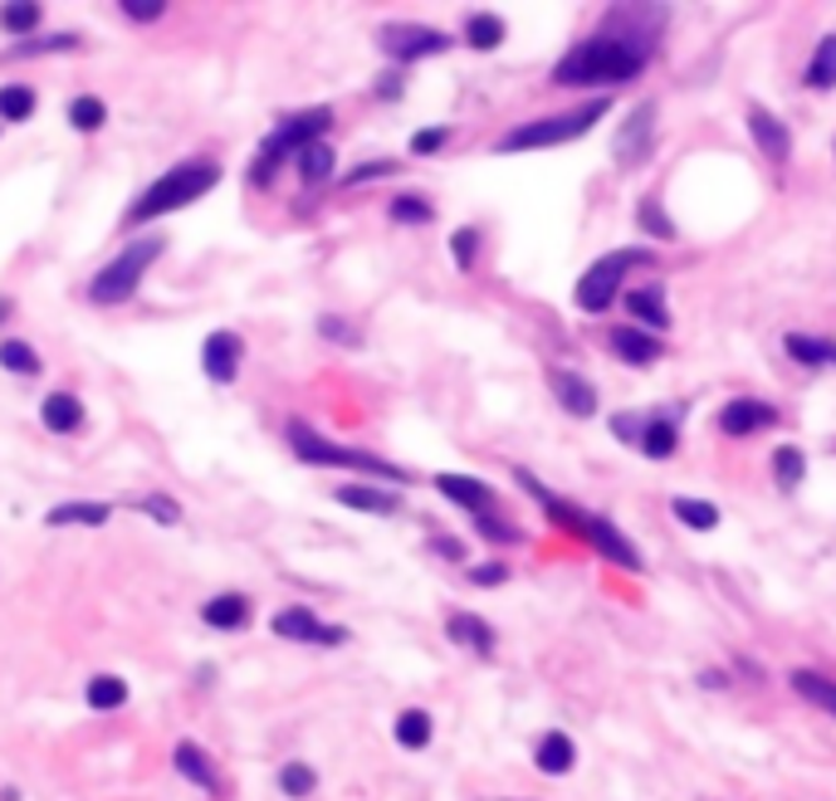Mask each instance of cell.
Returning a JSON list of instances; mask_svg holds the SVG:
<instances>
[{
  "mask_svg": "<svg viewBox=\"0 0 836 801\" xmlns=\"http://www.w3.org/2000/svg\"><path fill=\"white\" fill-rule=\"evenodd\" d=\"M641 69H646L641 39H626V35H616V30H607V35H592V39H582V45H572L568 55L553 65V83H588V89H597V83L641 79Z\"/></svg>",
  "mask_w": 836,
  "mask_h": 801,
  "instance_id": "obj_1",
  "label": "cell"
},
{
  "mask_svg": "<svg viewBox=\"0 0 836 801\" xmlns=\"http://www.w3.org/2000/svg\"><path fill=\"white\" fill-rule=\"evenodd\" d=\"M216 186H221V166H216L211 156H191V162L172 166L162 182H152L148 191L132 200L128 225H142V220H152V216H172V210L191 206V200H201L206 191H216Z\"/></svg>",
  "mask_w": 836,
  "mask_h": 801,
  "instance_id": "obj_2",
  "label": "cell"
},
{
  "mask_svg": "<svg viewBox=\"0 0 836 801\" xmlns=\"http://www.w3.org/2000/svg\"><path fill=\"white\" fill-rule=\"evenodd\" d=\"M612 98H588L578 103L572 113H553V118H538V123H524V128L504 132L499 137V152H533V147H558V142H578L582 132H592L602 118H607Z\"/></svg>",
  "mask_w": 836,
  "mask_h": 801,
  "instance_id": "obj_3",
  "label": "cell"
},
{
  "mask_svg": "<svg viewBox=\"0 0 836 801\" xmlns=\"http://www.w3.org/2000/svg\"><path fill=\"white\" fill-rule=\"evenodd\" d=\"M328 128H333V108H304V113H294V118H285L275 132H269V142L259 147L249 182H255V186L275 182L279 162H285V156H299L313 142H323V132H328Z\"/></svg>",
  "mask_w": 836,
  "mask_h": 801,
  "instance_id": "obj_4",
  "label": "cell"
},
{
  "mask_svg": "<svg viewBox=\"0 0 836 801\" xmlns=\"http://www.w3.org/2000/svg\"><path fill=\"white\" fill-rule=\"evenodd\" d=\"M162 249H166V240L162 235H152V240H132L123 255H113L108 265H103L98 274H93V283H89V299L93 303H128L132 293H138V283H142V274H148L156 259H162Z\"/></svg>",
  "mask_w": 836,
  "mask_h": 801,
  "instance_id": "obj_5",
  "label": "cell"
},
{
  "mask_svg": "<svg viewBox=\"0 0 836 801\" xmlns=\"http://www.w3.org/2000/svg\"><path fill=\"white\" fill-rule=\"evenodd\" d=\"M289 445H294V455L309 460V465H342V469L378 474V479H406V469L386 465V460L368 455V450H348V445H338V440H323L313 426H304V420H289Z\"/></svg>",
  "mask_w": 836,
  "mask_h": 801,
  "instance_id": "obj_6",
  "label": "cell"
},
{
  "mask_svg": "<svg viewBox=\"0 0 836 801\" xmlns=\"http://www.w3.org/2000/svg\"><path fill=\"white\" fill-rule=\"evenodd\" d=\"M636 265H651V249H612V255H602L597 265H592L588 274L578 279V309L582 313H607L612 303H616V293H622V279L631 274Z\"/></svg>",
  "mask_w": 836,
  "mask_h": 801,
  "instance_id": "obj_7",
  "label": "cell"
},
{
  "mask_svg": "<svg viewBox=\"0 0 836 801\" xmlns=\"http://www.w3.org/2000/svg\"><path fill=\"white\" fill-rule=\"evenodd\" d=\"M378 45L386 49V59L396 65H416V59H431V55H445L455 45L445 30H431V25H416V20H392V25L378 30Z\"/></svg>",
  "mask_w": 836,
  "mask_h": 801,
  "instance_id": "obj_8",
  "label": "cell"
},
{
  "mask_svg": "<svg viewBox=\"0 0 836 801\" xmlns=\"http://www.w3.org/2000/svg\"><path fill=\"white\" fill-rule=\"evenodd\" d=\"M582 543H592L602 557H612V562L626 567V572H641V567H646V557L636 553V543L616 529L607 513H588V509H582Z\"/></svg>",
  "mask_w": 836,
  "mask_h": 801,
  "instance_id": "obj_9",
  "label": "cell"
},
{
  "mask_svg": "<svg viewBox=\"0 0 836 801\" xmlns=\"http://www.w3.org/2000/svg\"><path fill=\"white\" fill-rule=\"evenodd\" d=\"M275 636H285V640H304V646H342L348 640V630L342 626H323L313 611L304 606H285L275 616Z\"/></svg>",
  "mask_w": 836,
  "mask_h": 801,
  "instance_id": "obj_10",
  "label": "cell"
},
{
  "mask_svg": "<svg viewBox=\"0 0 836 801\" xmlns=\"http://www.w3.org/2000/svg\"><path fill=\"white\" fill-rule=\"evenodd\" d=\"M773 420H778V410L758 396H734V400H724V410H719V430H724L729 440L754 436V430L773 426Z\"/></svg>",
  "mask_w": 836,
  "mask_h": 801,
  "instance_id": "obj_11",
  "label": "cell"
},
{
  "mask_svg": "<svg viewBox=\"0 0 836 801\" xmlns=\"http://www.w3.org/2000/svg\"><path fill=\"white\" fill-rule=\"evenodd\" d=\"M240 362H245V337L240 333H211L201 347V367L211 382H235Z\"/></svg>",
  "mask_w": 836,
  "mask_h": 801,
  "instance_id": "obj_12",
  "label": "cell"
},
{
  "mask_svg": "<svg viewBox=\"0 0 836 801\" xmlns=\"http://www.w3.org/2000/svg\"><path fill=\"white\" fill-rule=\"evenodd\" d=\"M548 382H553V396H558V406L568 410V416H578V420L597 416V386H592L582 372H572V367H558Z\"/></svg>",
  "mask_w": 836,
  "mask_h": 801,
  "instance_id": "obj_13",
  "label": "cell"
},
{
  "mask_svg": "<svg viewBox=\"0 0 836 801\" xmlns=\"http://www.w3.org/2000/svg\"><path fill=\"white\" fill-rule=\"evenodd\" d=\"M626 309H631L636 328H646V333H655V337L671 328V309H665V283H636V289H626Z\"/></svg>",
  "mask_w": 836,
  "mask_h": 801,
  "instance_id": "obj_14",
  "label": "cell"
},
{
  "mask_svg": "<svg viewBox=\"0 0 836 801\" xmlns=\"http://www.w3.org/2000/svg\"><path fill=\"white\" fill-rule=\"evenodd\" d=\"M607 343H612V352L622 357V362H631V367H651V362H661V357H665V343H661V337L646 333V328H636V323H622V328H612Z\"/></svg>",
  "mask_w": 836,
  "mask_h": 801,
  "instance_id": "obj_15",
  "label": "cell"
},
{
  "mask_svg": "<svg viewBox=\"0 0 836 801\" xmlns=\"http://www.w3.org/2000/svg\"><path fill=\"white\" fill-rule=\"evenodd\" d=\"M651 137H655V103H641V108L626 118V128L616 132V162L631 166L651 152Z\"/></svg>",
  "mask_w": 836,
  "mask_h": 801,
  "instance_id": "obj_16",
  "label": "cell"
},
{
  "mask_svg": "<svg viewBox=\"0 0 836 801\" xmlns=\"http://www.w3.org/2000/svg\"><path fill=\"white\" fill-rule=\"evenodd\" d=\"M748 137H754V142H758V152L768 156L773 166H788V152H792V132L782 128V123L773 118L768 108H758V103H754V108H748Z\"/></svg>",
  "mask_w": 836,
  "mask_h": 801,
  "instance_id": "obj_17",
  "label": "cell"
},
{
  "mask_svg": "<svg viewBox=\"0 0 836 801\" xmlns=\"http://www.w3.org/2000/svg\"><path fill=\"white\" fill-rule=\"evenodd\" d=\"M172 763H176V773H182L186 782H196L201 792L225 797V782H221V773H216V763H211V753H206V747L176 743V747H172Z\"/></svg>",
  "mask_w": 836,
  "mask_h": 801,
  "instance_id": "obj_18",
  "label": "cell"
},
{
  "mask_svg": "<svg viewBox=\"0 0 836 801\" xmlns=\"http://www.w3.org/2000/svg\"><path fill=\"white\" fill-rule=\"evenodd\" d=\"M436 489H441L451 503H460V509H469L475 519L495 509V489H489L485 479H475V474H436Z\"/></svg>",
  "mask_w": 836,
  "mask_h": 801,
  "instance_id": "obj_19",
  "label": "cell"
},
{
  "mask_svg": "<svg viewBox=\"0 0 836 801\" xmlns=\"http://www.w3.org/2000/svg\"><path fill=\"white\" fill-rule=\"evenodd\" d=\"M445 636L455 640V646L475 650V655H495V626L479 616H469V611H455L451 620H445Z\"/></svg>",
  "mask_w": 836,
  "mask_h": 801,
  "instance_id": "obj_20",
  "label": "cell"
},
{
  "mask_svg": "<svg viewBox=\"0 0 836 801\" xmlns=\"http://www.w3.org/2000/svg\"><path fill=\"white\" fill-rule=\"evenodd\" d=\"M338 503H348V509H358V513H378V519L402 513V499H396L392 489H372V484H342Z\"/></svg>",
  "mask_w": 836,
  "mask_h": 801,
  "instance_id": "obj_21",
  "label": "cell"
},
{
  "mask_svg": "<svg viewBox=\"0 0 836 801\" xmlns=\"http://www.w3.org/2000/svg\"><path fill=\"white\" fill-rule=\"evenodd\" d=\"M533 763H538V773L562 777V773H572V763H578V743H572L568 733H543L538 747H533Z\"/></svg>",
  "mask_w": 836,
  "mask_h": 801,
  "instance_id": "obj_22",
  "label": "cell"
},
{
  "mask_svg": "<svg viewBox=\"0 0 836 801\" xmlns=\"http://www.w3.org/2000/svg\"><path fill=\"white\" fill-rule=\"evenodd\" d=\"M675 445H681V426H675V410H661V416L646 420V436H641V455L651 460H671Z\"/></svg>",
  "mask_w": 836,
  "mask_h": 801,
  "instance_id": "obj_23",
  "label": "cell"
},
{
  "mask_svg": "<svg viewBox=\"0 0 836 801\" xmlns=\"http://www.w3.org/2000/svg\"><path fill=\"white\" fill-rule=\"evenodd\" d=\"M782 352L802 367H836V343L832 337H808V333H788L782 337Z\"/></svg>",
  "mask_w": 836,
  "mask_h": 801,
  "instance_id": "obj_24",
  "label": "cell"
},
{
  "mask_svg": "<svg viewBox=\"0 0 836 801\" xmlns=\"http://www.w3.org/2000/svg\"><path fill=\"white\" fill-rule=\"evenodd\" d=\"M201 620H206V626H216V630H240L249 620V596H240V592L211 596L201 606Z\"/></svg>",
  "mask_w": 836,
  "mask_h": 801,
  "instance_id": "obj_25",
  "label": "cell"
},
{
  "mask_svg": "<svg viewBox=\"0 0 836 801\" xmlns=\"http://www.w3.org/2000/svg\"><path fill=\"white\" fill-rule=\"evenodd\" d=\"M113 519V509L108 503H59V509H49L45 513V523L49 529H69V523H83V529H103V523Z\"/></svg>",
  "mask_w": 836,
  "mask_h": 801,
  "instance_id": "obj_26",
  "label": "cell"
},
{
  "mask_svg": "<svg viewBox=\"0 0 836 801\" xmlns=\"http://www.w3.org/2000/svg\"><path fill=\"white\" fill-rule=\"evenodd\" d=\"M39 420H45L55 436H69V430H79V420H83V406H79V396H69V392H49L45 396V406H39Z\"/></svg>",
  "mask_w": 836,
  "mask_h": 801,
  "instance_id": "obj_27",
  "label": "cell"
},
{
  "mask_svg": "<svg viewBox=\"0 0 836 801\" xmlns=\"http://www.w3.org/2000/svg\"><path fill=\"white\" fill-rule=\"evenodd\" d=\"M792 689L836 719V680H827V674H817V670H792Z\"/></svg>",
  "mask_w": 836,
  "mask_h": 801,
  "instance_id": "obj_28",
  "label": "cell"
},
{
  "mask_svg": "<svg viewBox=\"0 0 836 801\" xmlns=\"http://www.w3.org/2000/svg\"><path fill=\"white\" fill-rule=\"evenodd\" d=\"M299 162V176H304V186H323L333 176V166H338V156H333V147L328 142H313L304 147V152L294 156Z\"/></svg>",
  "mask_w": 836,
  "mask_h": 801,
  "instance_id": "obj_29",
  "label": "cell"
},
{
  "mask_svg": "<svg viewBox=\"0 0 836 801\" xmlns=\"http://www.w3.org/2000/svg\"><path fill=\"white\" fill-rule=\"evenodd\" d=\"M465 45L469 49H499L504 45V20L489 15V10H475V15L465 20Z\"/></svg>",
  "mask_w": 836,
  "mask_h": 801,
  "instance_id": "obj_30",
  "label": "cell"
},
{
  "mask_svg": "<svg viewBox=\"0 0 836 801\" xmlns=\"http://www.w3.org/2000/svg\"><path fill=\"white\" fill-rule=\"evenodd\" d=\"M123 704H128V684H123L118 674H93L89 680V709L113 713V709H123Z\"/></svg>",
  "mask_w": 836,
  "mask_h": 801,
  "instance_id": "obj_31",
  "label": "cell"
},
{
  "mask_svg": "<svg viewBox=\"0 0 836 801\" xmlns=\"http://www.w3.org/2000/svg\"><path fill=\"white\" fill-rule=\"evenodd\" d=\"M671 513L685 523V529H695V533L719 529V509L709 499H671Z\"/></svg>",
  "mask_w": 836,
  "mask_h": 801,
  "instance_id": "obj_32",
  "label": "cell"
},
{
  "mask_svg": "<svg viewBox=\"0 0 836 801\" xmlns=\"http://www.w3.org/2000/svg\"><path fill=\"white\" fill-rule=\"evenodd\" d=\"M802 79H808V89H836V35H827L817 45V55H812Z\"/></svg>",
  "mask_w": 836,
  "mask_h": 801,
  "instance_id": "obj_33",
  "label": "cell"
},
{
  "mask_svg": "<svg viewBox=\"0 0 836 801\" xmlns=\"http://www.w3.org/2000/svg\"><path fill=\"white\" fill-rule=\"evenodd\" d=\"M802 474H808V460H802L798 445H778V450H773V479H778L782 489H798Z\"/></svg>",
  "mask_w": 836,
  "mask_h": 801,
  "instance_id": "obj_34",
  "label": "cell"
},
{
  "mask_svg": "<svg viewBox=\"0 0 836 801\" xmlns=\"http://www.w3.org/2000/svg\"><path fill=\"white\" fill-rule=\"evenodd\" d=\"M30 113H35V89H30V83H5V89H0V118L25 123Z\"/></svg>",
  "mask_w": 836,
  "mask_h": 801,
  "instance_id": "obj_35",
  "label": "cell"
},
{
  "mask_svg": "<svg viewBox=\"0 0 836 801\" xmlns=\"http://www.w3.org/2000/svg\"><path fill=\"white\" fill-rule=\"evenodd\" d=\"M396 743L411 747V753L431 743V713H426V709H406L402 719H396Z\"/></svg>",
  "mask_w": 836,
  "mask_h": 801,
  "instance_id": "obj_36",
  "label": "cell"
},
{
  "mask_svg": "<svg viewBox=\"0 0 836 801\" xmlns=\"http://www.w3.org/2000/svg\"><path fill=\"white\" fill-rule=\"evenodd\" d=\"M386 216H392L396 225H431L436 210H431V200L426 196H396L392 206H386Z\"/></svg>",
  "mask_w": 836,
  "mask_h": 801,
  "instance_id": "obj_37",
  "label": "cell"
},
{
  "mask_svg": "<svg viewBox=\"0 0 836 801\" xmlns=\"http://www.w3.org/2000/svg\"><path fill=\"white\" fill-rule=\"evenodd\" d=\"M0 362H5V372H15V376H35L39 372V352L30 343H20V337L0 343Z\"/></svg>",
  "mask_w": 836,
  "mask_h": 801,
  "instance_id": "obj_38",
  "label": "cell"
},
{
  "mask_svg": "<svg viewBox=\"0 0 836 801\" xmlns=\"http://www.w3.org/2000/svg\"><path fill=\"white\" fill-rule=\"evenodd\" d=\"M0 30H10V35H35L39 30V5H30V0L0 5Z\"/></svg>",
  "mask_w": 836,
  "mask_h": 801,
  "instance_id": "obj_39",
  "label": "cell"
},
{
  "mask_svg": "<svg viewBox=\"0 0 836 801\" xmlns=\"http://www.w3.org/2000/svg\"><path fill=\"white\" fill-rule=\"evenodd\" d=\"M636 225H641L646 235H655V240H675V225L665 220L661 200H641V206H636Z\"/></svg>",
  "mask_w": 836,
  "mask_h": 801,
  "instance_id": "obj_40",
  "label": "cell"
},
{
  "mask_svg": "<svg viewBox=\"0 0 836 801\" xmlns=\"http://www.w3.org/2000/svg\"><path fill=\"white\" fill-rule=\"evenodd\" d=\"M313 787H318V773H313L309 763H289L285 773H279V792L285 797H309Z\"/></svg>",
  "mask_w": 836,
  "mask_h": 801,
  "instance_id": "obj_41",
  "label": "cell"
},
{
  "mask_svg": "<svg viewBox=\"0 0 836 801\" xmlns=\"http://www.w3.org/2000/svg\"><path fill=\"white\" fill-rule=\"evenodd\" d=\"M103 118H108V108H103L98 98H74L69 103V123H74L79 132H98Z\"/></svg>",
  "mask_w": 836,
  "mask_h": 801,
  "instance_id": "obj_42",
  "label": "cell"
},
{
  "mask_svg": "<svg viewBox=\"0 0 836 801\" xmlns=\"http://www.w3.org/2000/svg\"><path fill=\"white\" fill-rule=\"evenodd\" d=\"M451 255L460 269H475V255H479V230L475 225H460L451 235Z\"/></svg>",
  "mask_w": 836,
  "mask_h": 801,
  "instance_id": "obj_43",
  "label": "cell"
},
{
  "mask_svg": "<svg viewBox=\"0 0 836 801\" xmlns=\"http://www.w3.org/2000/svg\"><path fill=\"white\" fill-rule=\"evenodd\" d=\"M142 513H152L156 523H166V529H172V523H182V503L176 499H166V494H148V499L138 503Z\"/></svg>",
  "mask_w": 836,
  "mask_h": 801,
  "instance_id": "obj_44",
  "label": "cell"
},
{
  "mask_svg": "<svg viewBox=\"0 0 836 801\" xmlns=\"http://www.w3.org/2000/svg\"><path fill=\"white\" fill-rule=\"evenodd\" d=\"M475 533L489 537V543H519V537H524V533L514 529V523H499L495 513H479V519H475Z\"/></svg>",
  "mask_w": 836,
  "mask_h": 801,
  "instance_id": "obj_45",
  "label": "cell"
},
{
  "mask_svg": "<svg viewBox=\"0 0 836 801\" xmlns=\"http://www.w3.org/2000/svg\"><path fill=\"white\" fill-rule=\"evenodd\" d=\"M612 430H616V440H626V445H636V450H641L646 420L636 416V410H622V416H612Z\"/></svg>",
  "mask_w": 836,
  "mask_h": 801,
  "instance_id": "obj_46",
  "label": "cell"
},
{
  "mask_svg": "<svg viewBox=\"0 0 836 801\" xmlns=\"http://www.w3.org/2000/svg\"><path fill=\"white\" fill-rule=\"evenodd\" d=\"M118 10L128 20H138V25H148V20H162L166 0H118Z\"/></svg>",
  "mask_w": 836,
  "mask_h": 801,
  "instance_id": "obj_47",
  "label": "cell"
},
{
  "mask_svg": "<svg viewBox=\"0 0 836 801\" xmlns=\"http://www.w3.org/2000/svg\"><path fill=\"white\" fill-rule=\"evenodd\" d=\"M445 142H451V128H426V132L411 137V152L416 156H431V152H441Z\"/></svg>",
  "mask_w": 836,
  "mask_h": 801,
  "instance_id": "obj_48",
  "label": "cell"
},
{
  "mask_svg": "<svg viewBox=\"0 0 836 801\" xmlns=\"http://www.w3.org/2000/svg\"><path fill=\"white\" fill-rule=\"evenodd\" d=\"M392 172H396V162H362L358 172H348L342 182H348V186H362V182H378V176H392Z\"/></svg>",
  "mask_w": 836,
  "mask_h": 801,
  "instance_id": "obj_49",
  "label": "cell"
},
{
  "mask_svg": "<svg viewBox=\"0 0 836 801\" xmlns=\"http://www.w3.org/2000/svg\"><path fill=\"white\" fill-rule=\"evenodd\" d=\"M504 562H485V567H469V582L475 587H495V582H504Z\"/></svg>",
  "mask_w": 836,
  "mask_h": 801,
  "instance_id": "obj_50",
  "label": "cell"
},
{
  "mask_svg": "<svg viewBox=\"0 0 836 801\" xmlns=\"http://www.w3.org/2000/svg\"><path fill=\"white\" fill-rule=\"evenodd\" d=\"M318 333H323V337H333V343H358V333L342 328V318H323V323H318Z\"/></svg>",
  "mask_w": 836,
  "mask_h": 801,
  "instance_id": "obj_51",
  "label": "cell"
},
{
  "mask_svg": "<svg viewBox=\"0 0 836 801\" xmlns=\"http://www.w3.org/2000/svg\"><path fill=\"white\" fill-rule=\"evenodd\" d=\"M436 553H441V557H451V562H460V557H465V553H460V543H455V537H436Z\"/></svg>",
  "mask_w": 836,
  "mask_h": 801,
  "instance_id": "obj_52",
  "label": "cell"
},
{
  "mask_svg": "<svg viewBox=\"0 0 836 801\" xmlns=\"http://www.w3.org/2000/svg\"><path fill=\"white\" fill-rule=\"evenodd\" d=\"M396 93H402V79H396V73L378 79V98H396Z\"/></svg>",
  "mask_w": 836,
  "mask_h": 801,
  "instance_id": "obj_53",
  "label": "cell"
},
{
  "mask_svg": "<svg viewBox=\"0 0 836 801\" xmlns=\"http://www.w3.org/2000/svg\"><path fill=\"white\" fill-rule=\"evenodd\" d=\"M699 684H705V689H715V684H719V689H724V674H719V670H705V674H699Z\"/></svg>",
  "mask_w": 836,
  "mask_h": 801,
  "instance_id": "obj_54",
  "label": "cell"
},
{
  "mask_svg": "<svg viewBox=\"0 0 836 801\" xmlns=\"http://www.w3.org/2000/svg\"><path fill=\"white\" fill-rule=\"evenodd\" d=\"M5 313H10V303H5V299H0V318H5Z\"/></svg>",
  "mask_w": 836,
  "mask_h": 801,
  "instance_id": "obj_55",
  "label": "cell"
}]
</instances>
